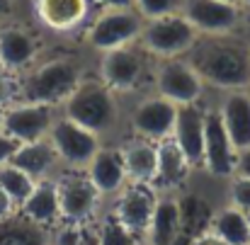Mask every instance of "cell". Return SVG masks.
<instances>
[{
  "label": "cell",
  "instance_id": "83f0119b",
  "mask_svg": "<svg viewBox=\"0 0 250 245\" xmlns=\"http://www.w3.org/2000/svg\"><path fill=\"white\" fill-rule=\"evenodd\" d=\"M34 184H37V182H34L27 172H22L20 167H15L12 163L0 165V189L15 202L17 209H20L22 202L32 194Z\"/></svg>",
  "mask_w": 250,
  "mask_h": 245
},
{
  "label": "cell",
  "instance_id": "1f68e13d",
  "mask_svg": "<svg viewBox=\"0 0 250 245\" xmlns=\"http://www.w3.org/2000/svg\"><path fill=\"white\" fill-rule=\"evenodd\" d=\"M17 102V78L0 68V107H10Z\"/></svg>",
  "mask_w": 250,
  "mask_h": 245
},
{
  "label": "cell",
  "instance_id": "4dcf8cb0",
  "mask_svg": "<svg viewBox=\"0 0 250 245\" xmlns=\"http://www.w3.org/2000/svg\"><path fill=\"white\" fill-rule=\"evenodd\" d=\"M49 245H85V226H73V224L54 226Z\"/></svg>",
  "mask_w": 250,
  "mask_h": 245
},
{
  "label": "cell",
  "instance_id": "ee69618b",
  "mask_svg": "<svg viewBox=\"0 0 250 245\" xmlns=\"http://www.w3.org/2000/svg\"><path fill=\"white\" fill-rule=\"evenodd\" d=\"M224 2H233V5H241V0H224Z\"/></svg>",
  "mask_w": 250,
  "mask_h": 245
},
{
  "label": "cell",
  "instance_id": "9c48e42d",
  "mask_svg": "<svg viewBox=\"0 0 250 245\" xmlns=\"http://www.w3.org/2000/svg\"><path fill=\"white\" fill-rule=\"evenodd\" d=\"M126 104V136L161 143L172 136L177 107L156 92L134 97Z\"/></svg>",
  "mask_w": 250,
  "mask_h": 245
},
{
  "label": "cell",
  "instance_id": "5bb4252c",
  "mask_svg": "<svg viewBox=\"0 0 250 245\" xmlns=\"http://www.w3.org/2000/svg\"><path fill=\"white\" fill-rule=\"evenodd\" d=\"M59 114H61V107H54V104L12 102L10 107H5L2 134H7L17 146L42 141V139L49 136Z\"/></svg>",
  "mask_w": 250,
  "mask_h": 245
},
{
  "label": "cell",
  "instance_id": "30bf717a",
  "mask_svg": "<svg viewBox=\"0 0 250 245\" xmlns=\"http://www.w3.org/2000/svg\"><path fill=\"white\" fill-rule=\"evenodd\" d=\"M153 92L166 97L175 107H185L202 102L209 90L187 59H167V61H156Z\"/></svg>",
  "mask_w": 250,
  "mask_h": 245
},
{
  "label": "cell",
  "instance_id": "f35d334b",
  "mask_svg": "<svg viewBox=\"0 0 250 245\" xmlns=\"http://www.w3.org/2000/svg\"><path fill=\"white\" fill-rule=\"evenodd\" d=\"M170 245H192V233L182 231V233H180V236H177V238H175Z\"/></svg>",
  "mask_w": 250,
  "mask_h": 245
},
{
  "label": "cell",
  "instance_id": "7a4b0ae2",
  "mask_svg": "<svg viewBox=\"0 0 250 245\" xmlns=\"http://www.w3.org/2000/svg\"><path fill=\"white\" fill-rule=\"evenodd\" d=\"M61 114L92 131L104 146L126 139V104L97 76L87 73L61 104Z\"/></svg>",
  "mask_w": 250,
  "mask_h": 245
},
{
  "label": "cell",
  "instance_id": "4316f807",
  "mask_svg": "<svg viewBox=\"0 0 250 245\" xmlns=\"http://www.w3.org/2000/svg\"><path fill=\"white\" fill-rule=\"evenodd\" d=\"M92 231H95V238L97 245H139L144 238L134 236L131 231H126L112 214L102 211L100 219L92 224Z\"/></svg>",
  "mask_w": 250,
  "mask_h": 245
},
{
  "label": "cell",
  "instance_id": "8992f818",
  "mask_svg": "<svg viewBox=\"0 0 250 245\" xmlns=\"http://www.w3.org/2000/svg\"><path fill=\"white\" fill-rule=\"evenodd\" d=\"M61 224L90 226L104 211V199L83 170H61L56 175Z\"/></svg>",
  "mask_w": 250,
  "mask_h": 245
},
{
  "label": "cell",
  "instance_id": "277c9868",
  "mask_svg": "<svg viewBox=\"0 0 250 245\" xmlns=\"http://www.w3.org/2000/svg\"><path fill=\"white\" fill-rule=\"evenodd\" d=\"M97 78L124 102L153 92V71L156 59L136 41L97 56Z\"/></svg>",
  "mask_w": 250,
  "mask_h": 245
},
{
  "label": "cell",
  "instance_id": "bcb514c9",
  "mask_svg": "<svg viewBox=\"0 0 250 245\" xmlns=\"http://www.w3.org/2000/svg\"><path fill=\"white\" fill-rule=\"evenodd\" d=\"M248 228H250V214H248Z\"/></svg>",
  "mask_w": 250,
  "mask_h": 245
},
{
  "label": "cell",
  "instance_id": "ab89813d",
  "mask_svg": "<svg viewBox=\"0 0 250 245\" xmlns=\"http://www.w3.org/2000/svg\"><path fill=\"white\" fill-rule=\"evenodd\" d=\"M85 245H97L95 231H92V224H90V226H85Z\"/></svg>",
  "mask_w": 250,
  "mask_h": 245
},
{
  "label": "cell",
  "instance_id": "ba28073f",
  "mask_svg": "<svg viewBox=\"0 0 250 245\" xmlns=\"http://www.w3.org/2000/svg\"><path fill=\"white\" fill-rule=\"evenodd\" d=\"M238 170V151L233 148L224 122L219 117L214 95L207 92L204 102V156H202V167L199 175L211 177L216 182H226L231 175Z\"/></svg>",
  "mask_w": 250,
  "mask_h": 245
},
{
  "label": "cell",
  "instance_id": "ac0fdd59",
  "mask_svg": "<svg viewBox=\"0 0 250 245\" xmlns=\"http://www.w3.org/2000/svg\"><path fill=\"white\" fill-rule=\"evenodd\" d=\"M214 102L219 109V117L224 122V129L233 143V148L248 151L250 148V95L248 87L241 90H224V92H214Z\"/></svg>",
  "mask_w": 250,
  "mask_h": 245
},
{
  "label": "cell",
  "instance_id": "d6a6232c",
  "mask_svg": "<svg viewBox=\"0 0 250 245\" xmlns=\"http://www.w3.org/2000/svg\"><path fill=\"white\" fill-rule=\"evenodd\" d=\"M17 10H20V0H0V24L2 22L20 20L17 17Z\"/></svg>",
  "mask_w": 250,
  "mask_h": 245
},
{
  "label": "cell",
  "instance_id": "ffe728a7",
  "mask_svg": "<svg viewBox=\"0 0 250 245\" xmlns=\"http://www.w3.org/2000/svg\"><path fill=\"white\" fill-rule=\"evenodd\" d=\"M119 151H122V161H124L129 182L153 187L156 170H158V143L126 136L119 141Z\"/></svg>",
  "mask_w": 250,
  "mask_h": 245
},
{
  "label": "cell",
  "instance_id": "4fadbf2b",
  "mask_svg": "<svg viewBox=\"0 0 250 245\" xmlns=\"http://www.w3.org/2000/svg\"><path fill=\"white\" fill-rule=\"evenodd\" d=\"M46 139L54 146L63 170H85L95 158V153L104 146L92 131L83 129L81 124L71 122L63 114L56 117Z\"/></svg>",
  "mask_w": 250,
  "mask_h": 245
},
{
  "label": "cell",
  "instance_id": "d6986e66",
  "mask_svg": "<svg viewBox=\"0 0 250 245\" xmlns=\"http://www.w3.org/2000/svg\"><path fill=\"white\" fill-rule=\"evenodd\" d=\"M83 172L90 177V182L95 184V189L100 192V197H102L104 202H109L112 197H117V194L129 184L119 143H114V146H102Z\"/></svg>",
  "mask_w": 250,
  "mask_h": 245
},
{
  "label": "cell",
  "instance_id": "5b68a950",
  "mask_svg": "<svg viewBox=\"0 0 250 245\" xmlns=\"http://www.w3.org/2000/svg\"><path fill=\"white\" fill-rule=\"evenodd\" d=\"M144 29V20L134 7L129 10H95L81 32L85 51L100 56L129 44H136Z\"/></svg>",
  "mask_w": 250,
  "mask_h": 245
},
{
  "label": "cell",
  "instance_id": "3957f363",
  "mask_svg": "<svg viewBox=\"0 0 250 245\" xmlns=\"http://www.w3.org/2000/svg\"><path fill=\"white\" fill-rule=\"evenodd\" d=\"M87 76L78 54H46L17 76V102H42L61 107L76 85Z\"/></svg>",
  "mask_w": 250,
  "mask_h": 245
},
{
  "label": "cell",
  "instance_id": "d590c367",
  "mask_svg": "<svg viewBox=\"0 0 250 245\" xmlns=\"http://www.w3.org/2000/svg\"><path fill=\"white\" fill-rule=\"evenodd\" d=\"M17 211V206H15V202L0 189V221H5L7 216H12Z\"/></svg>",
  "mask_w": 250,
  "mask_h": 245
},
{
  "label": "cell",
  "instance_id": "603a6c76",
  "mask_svg": "<svg viewBox=\"0 0 250 245\" xmlns=\"http://www.w3.org/2000/svg\"><path fill=\"white\" fill-rule=\"evenodd\" d=\"M10 163L20 167L22 172H27L34 182L51 180L63 170L54 146L49 143V139H42V141H34V143H20L17 151L12 153Z\"/></svg>",
  "mask_w": 250,
  "mask_h": 245
},
{
  "label": "cell",
  "instance_id": "7bdbcfd3",
  "mask_svg": "<svg viewBox=\"0 0 250 245\" xmlns=\"http://www.w3.org/2000/svg\"><path fill=\"white\" fill-rule=\"evenodd\" d=\"M246 32L250 34V15H246Z\"/></svg>",
  "mask_w": 250,
  "mask_h": 245
},
{
  "label": "cell",
  "instance_id": "7402d4cb",
  "mask_svg": "<svg viewBox=\"0 0 250 245\" xmlns=\"http://www.w3.org/2000/svg\"><path fill=\"white\" fill-rule=\"evenodd\" d=\"M194 170L185 161V156L180 153V148L172 143V139H166L158 143V170H156V180H153V189L158 194L172 192L180 194L189 180H192Z\"/></svg>",
  "mask_w": 250,
  "mask_h": 245
},
{
  "label": "cell",
  "instance_id": "d4e9b609",
  "mask_svg": "<svg viewBox=\"0 0 250 245\" xmlns=\"http://www.w3.org/2000/svg\"><path fill=\"white\" fill-rule=\"evenodd\" d=\"M219 241H224L226 245H250V228H248V214L231 206V204H221L211 221H209V228Z\"/></svg>",
  "mask_w": 250,
  "mask_h": 245
},
{
  "label": "cell",
  "instance_id": "484cf974",
  "mask_svg": "<svg viewBox=\"0 0 250 245\" xmlns=\"http://www.w3.org/2000/svg\"><path fill=\"white\" fill-rule=\"evenodd\" d=\"M51 243V228H44L29 219H24L20 211L0 221V245H49Z\"/></svg>",
  "mask_w": 250,
  "mask_h": 245
},
{
  "label": "cell",
  "instance_id": "2e32d148",
  "mask_svg": "<svg viewBox=\"0 0 250 245\" xmlns=\"http://www.w3.org/2000/svg\"><path fill=\"white\" fill-rule=\"evenodd\" d=\"M37 22L54 34L83 32L92 17V0H32Z\"/></svg>",
  "mask_w": 250,
  "mask_h": 245
},
{
  "label": "cell",
  "instance_id": "836d02e7",
  "mask_svg": "<svg viewBox=\"0 0 250 245\" xmlns=\"http://www.w3.org/2000/svg\"><path fill=\"white\" fill-rule=\"evenodd\" d=\"M17 151V143L7 136V134H2L0 131V165L10 163V158H12V153Z\"/></svg>",
  "mask_w": 250,
  "mask_h": 245
},
{
  "label": "cell",
  "instance_id": "44dd1931",
  "mask_svg": "<svg viewBox=\"0 0 250 245\" xmlns=\"http://www.w3.org/2000/svg\"><path fill=\"white\" fill-rule=\"evenodd\" d=\"M182 233V206H180V194L163 192L156 199L148 228L144 241L148 245H170Z\"/></svg>",
  "mask_w": 250,
  "mask_h": 245
},
{
  "label": "cell",
  "instance_id": "60d3db41",
  "mask_svg": "<svg viewBox=\"0 0 250 245\" xmlns=\"http://www.w3.org/2000/svg\"><path fill=\"white\" fill-rule=\"evenodd\" d=\"M241 7L246 10V15H250V0H241Z\"/></svg>",
  "mask_w": 250,
  "mask_h": 245
},
{
  "label": "cell",
  "instance_id": "6da1fadb",
  "mask_svg": "<svg viewBox=\"0 0 250 245\" xmlns=\"http://www.w3.org/2000/svg\"><path fill=\"white\" fill-rule=\"evenodd\" d=\"M199 73L207 90H241L250 85V34L233 32L221 37H199L185 56Z\"/></svg>",
  "mask_w": 250,
  "mask_h": 245
},
{
  "label": "cell",
  "instance_id": "e0dca14e",
  "mask_svg": "<svg viewBox=\"0 0 250 245\" xmlns=\"http://www.w3.org/2000/svg\"><path fill=\"white\" fill-rule=\"evenodd\" d=\"M204 102L207 97L197 104L177 107V117L170 136L194 172H199L202 156H204Z\"/></svg>",
  "mask_w": 250,
  "mask_h": 245
},
{
  "label": "cell",
  "instance_id": "cb8c5ba5",
  "mask_svg": "<svg viewBox=\"0 0 250 245\" xmlns=\"http://www.w3.org/2000/svg\"><path fill=\"white\" fill-rule=\"evenodd\" d=\"M24 219L44 226V228H54L61 224V206H59V187H56V177L51 180H42L34 184L32 194L22 202V206L17 209Z\"/></svg>",
  "mask_w": 250,
  "mask_h": 245
},
{
  "label": "cell",
  "instance_id": "e575fe53",
  "mask_svg": "<svg viewBox=\"0 0 250 245\" xmlns=\"http://www.w3.org/2000/svg\"><path fill=\"white\" fill-rule=\"evenodd\" d=\"M95 10H129L134 7V0H92Z\"/></svg>",
  "mask_w": 250,
  "mask_h": 245
},
{
  "label": "cell",
  "instance_id": "f546056e",
  "mask_svg": "<svg viewBox=\"0 0 250 245\" xmlns=\"http://www.w3.org/2000/svg\"><path fill=\"white\" fill-rule=\"evenodd\" d=\"M180 5H182V0H134V10L139 12V17L144 22L180 12Z\"/></svg>",
  "mask_w": 250,
  "mask_h": 245
},
{
  "label": "cell",
  "instance_id": "7c38bea8",
  "mask_svg": "<svg viewBox=\"0 0 250 245\" xmlns=\"http://www.w3.org/2000/svg\"><path fill=\"white\" fill-rule=\"evenodd\" d=\"M44 56V41L37 29L22 20L0 24V68L10 76H22Z\"/></svg>",
  "mask_w": 250,
  "mask_h": 245
},
{
  "label": "cell",
  "instance_id": "9a60e30c",
  "mask_svg": "<svg viewBox=\"0 0 250 245\" xmlns=\"http://www.w3.org/2000/svg\"><path fill=\"white\" fill-rule=\"evenodd\" d=\"M156 199H158V192L151 184L129 182L117 197L104 202V211L112 214L126 231L144 238L148 221H151V214H153V206H156Z\"/></svg>",
  "mask_w": 250,
  "mask_h": 245
},
{
  "label": "cell",
  "instance_id": "52a82bcc",
  "mask_svg": "<svg viewBox=\"0 0 250 245\" xmlns=\"http://www.w3.org/2000/svg\"><path fill=\"white\" fill-rule=\"evenodd\" d=\"M197 39H199L197 29L180 12H172L166 17L144 22L139 44L156 61H167V59H185L197 44Z\"/></svg>",
  "mask_w": 250,
  "mask_h": 245
},
{
  "label": "cell",
  "instance_id": "b9f144b4",
  "mask_svg": "<svg viewBox=\"0 0 250 245\" xmlns=\"http://www.w3.org/2000/svg\"><path fill=\"white\" fill-rule=\"evenodd\" d=\"M2 119H5V107H0V131H2Z\"/></svg>",
  "mask_w": 250,
  "mask_h": 245
},
{
  "label": "cell",
  "instance_id": "f6af8a7d",
  "mask_svg": "<svg viewBox=\"0 0 250 245\" xmlns=\"http://www.w3.org/2000/svg\"><path fill=\"white\" fill-rule=\"evenodd\" d=\"M139 245H148V243H146V241H141V243H139Z\"/></svg>",
  "mask_w": 250,
  "mask_h": 245
},
{
  "label": "cell",
  "instance_id": "f1b7e54d",
  "mask_svg": "<svg viewBox=\"0 0 250 245\" xmlns=\"http://www.w3.org/2000/svg\"><path fill=\"white\" fill-rule=\"evenodd\" d=\"M224 202L250 214V177L236 172L226 180V187H224Z\"/></svg>",
  "mask_w": 250,
  "mask_h": 245
},
{
  "label": "cell",
  "instance_id": "8d00e7d4",
  "mask_svg": "<svg viewBox=\"0 0 250 245\" xmlns=\"http://www.w3.org/2000/svg\"><path fill=\"white\" fill-rule=\"evenodd\" d=\"M192 245H226L224 241H219L211 231H202L197 236H192Z\"/></svg>",
  "mask_w": 250,
  "mask_h": 245
},
{
  "label": "cell",
  "instance_id": "7dc6e473",
  "mask_svg": "<svg viewBox=\"0 0 250 245\" xmlns=\"http://www.w3.org/2000/svg\"><path fill=\"white\" fill-rule=\"evenodd\" d=\"M248 95H250V85H248Z\"/></svg>",
  "mask_w": 250,
  "mask_h": 245
},
{
  "label": "cell",
  "instance_id": "74e56055",
  "mask_svg": "<svg viewBox=\"0 0 250 245\" xmlns=\"http://www.w3.org/2000/svg\"><path fill=\"white\" fill-rule=\"evenodd\" d=\"M236 172H241V175L250 177V148L238 153V170H236Z\"/></svg>",
  "mask_w": 250,
  "mask_h": 245
},
{
  "label": "cell",
  "instance_id": "8fae6325",
  "mask_svg": "<svg viewBox=\"0 0 250 245\" xmlns=\"http://www.w3.org/2000/svg\"><path fill=\"white\" fill-rule=\"evenodd\" d=\"M180 15L199 37H221L246 29V10L224 0H182Z\"/></svg>",
  "mask_w": 250,
  "mask_h": 245
}]
</instances>
